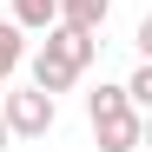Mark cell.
<instances>
[{
	"instance_id": "1",
	"label": "cell",
	"mask_w": 152,
	"mask_h": 152,
	"mask_svg": "<svg viewBox=\"0 0 152 152\" xmlns=\"http://www.w3.org/2000/svg\"><path fill=\"white\" fill-rule=\"evenodd\" d=\"M86 119H93L99 152H139V139H145V119H139L132 99H126V86H99V93H86Z\"/></svg>"
},
{
	"instance_id": "2",
	"label": "cell",
	"mask_w": 152,
	"mask_h": 152,
	"mask_svg": "<svg viewBox=\"0 0 152 152\" xmlns=\"http://www.w3.org/2000/svg\"><path fill=\"white\" fill-rule=\"evenodd\" d=\"M0 119H7V132H13V139H46V132H53V119H60V106H53V93L20 86V93L0 99Z\"/></svg>"
},
{
	"instance_id": "3",
	"label": "cell",
	"mask_w": 152,
	"mask_h": 152,
	"mask_svg": "<svg viewBox=\"0 0 152 152\" xmlns=\"http://www.w3.org/2000/svg\"><path fill=\"white\" fill-rule=\"evenodd\" d=\"M46 46H53L60 60H73L80 73H86V66L99 60V40H93L86 27H66V20H53V27H46Z\"/></svg>"
},
{
	"instance_id": "4",
	"label": "cell",
	"mask_w": 152,
	"mask_h": 152,
	"mask_svg": "<svg viewBox=\"0 0 152 152\" xmlns=\"http://www.w3.org/2000/svg\"><path fill=\"white\" fill-rule=\"evenodd\" d=\"M27 66H33V86H40V93H73V80H80V66H73V60H60L53 46L27 53Z\"/></svg>"
},
{
	"instance_id": "5",
	"label": "cell",
	"mask_w": 152,
	"mask_h": 152,
	"mask_svg": "<svg viewBox=\"0 0 152 152\" xmlns=\"http://www.w3.org/2000/svg\"><path fill=\"white\" fill-rule=\"evenodd\" d=\"M106 13H113V0H60V20L66 27H86V33L106 27Z\"/></svg>"
},
{
	"instance_id": "6",
	"label": "cell",
	"mask_w": 152,
	"mask_h": 152,
	"mask_svg": "<svg viewBox=\"0 0 152 152\" xmlns=\"http://www.w3.org/2000/svg\"><path fill=\"white\" fill-rule=\"evenodd\" d=\"M60 20V0H13V27H33V33H46Z\"/></svg>"
},
{
	"instance_id": "7",
	"label": "cell",
	"mask_w": 152,
	"mask_h": 152,
	"mask_svg": "<svg viewBox=\"0 0 152 152\" xmlns=\"http://www.w3.org/2000/svg\"><path fill=\"white\" fill-rule=\"evenodd\" d=\"M27 27H13V20H0V80H7V73L27 60V40H20Z\"/></svg>"
},
{
	"instance_id": "8",
	"label": "cell",
	"mask_w": 152,
	"mask_h": 152,
	"mask_svg": "<svg viewBox=\"0 0 152 152\" xmlns=\"http://www.w3.org/2000/svg\"><path fill=\"white\" fill-rule=\"evenodd\" d=\"M126 99H132L139 113L152 106V60H139V66H132V80H126Z\"/></svg>"
},
{
	"instance_id": "9",
	"label": "cell",
	"mask_w": 152,
	"mask_h": 152,
	"mask_svg": "<svg viewBox=\"0 0 152 152\" xmlns=\"http://www.w3.org/2000/svg\"><path fill=\"white\" fill-rule=\"evenodd\" d=\"M7 145H13V132H7V119H0V152H7Z\"/></svg>"
},
{
	"instance_id": "10",
	"label": "cell",
	"mask_w": 152,
	"mask_h": 152,
	"mask_svg": "<svg viewBox=\"0 0 152 152\" xmlns=\"http://www.w3.org/2000/svg\"><path fill=\"white\" fill-rule=\"evenodd\" d=\"M0 86H7V80H0Z\"/></svg>"
}]
</instances>
